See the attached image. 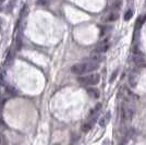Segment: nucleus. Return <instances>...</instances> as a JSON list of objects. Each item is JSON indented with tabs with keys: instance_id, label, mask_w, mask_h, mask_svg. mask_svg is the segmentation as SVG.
Wrapping results in <instances>:
<instances>
[{
	"instance_id": "obj_14",
	"label": "nucleus",
	"mask_w": 146,
	"mask_h": 145,
	"mask_svg": "<svg viewBox=\"0 0 146 145\" xmlns=\"http://www.w3.org/2000/svg\"><path fill=\"white\" fill-rule=\"evenodd\" d=\"M37 5L38 6H48V1L47 0H37Z\"/></svg>"
},
{
	"instance_id": "obj_5",
	"label": "nucleus",
	"mask_w": 146,
	"mask_h": 145,
	"mask_svg": "<svg viewBox=\"0 0 146 145\" xmlns=\"http://www.w3.org/2000/svg\"><path fill=\"white\" fill-rule=\"evenodd\" d=\"M108 48H109V44H108L107 42H102L97 45V47H96V51L103 54V53H106V51L108 50Z\"/></svg>"
},
{
	"instance_id": "obj_4",
	"label": "nucleus",
	"mask_w": 146,
	"mask_h": 145,
	"mask_svg": "<svg viewBox=\"0 0 146 145\" xmlns=\"http://www.w3.org/2000/svg\"><path fill=\"white\" fill-rule=\"evenodd\" d=\"M133 61L134 63L137 67H145L146 66V60L145 58H143L140 54H136L133 57Z\"/></svg>"
},
{
	"instance_id": "obj_17",
	"label": "nucleus",
	"mask_w": 146,
	"mask_h": 145,
	"mask_svg": "<svg viewBox=\"0 0 146 145\" xmlns=\"http://www.w3.org/2000/svg\"><path fill=\"white\" fill-rule=\"evenodd\" d=\"M3 1H5V0H0V3H1V2H3Z\"/></svg>"
},
{
	"instance_id": "obj_16",
	"label": "nucleus",
	"mask_w": 146,
	"mask_h": 145,
	"mask_svg": "<svg viewBox=\"0 0 146 145\" xmlns=\"http://www.w3.org/2000/svg\"><path fill=\"white\" fill-rule=\"evenodd\" d=\"M0 145H6V139L1 133H0Z\"/></svg>"
},
{
	"instance_id": "obj_8",
	"label": "nucleus",
	"mask_w": 146,
	"mask_h": 145,
	"mask_svg": "<svg viewBox=\"0 0 146 145\" xmlns=\"http://www.w3.org/2000/svg\"><path fill=\"white\" fill-rule=\"evenodd\" d=\"M109 119H110V112H107L104 117H102V119H100V121H99V124H100L102 127H105V126L108 123Z\"/></svg>"
},
{
	"instance_id": "obj_11",
	"label": "nucleus",
	"mask_w": 146,
	"mask_h": 145,
	"mask_svg": "<svg viewBox=\"0 0 146 145\" xmlns=\"http://www.w3.org/2000/svg\"><path fill=\"white\" fill-rule=\"evenodd\" d=\"M93 123H94V120H93V119H91V120L87 121L85 124L83 126V131H85V132L90 131V130H91V128H92V126H93Z\"/></svg>"
},
{
	"instance_id": "obj_15",
	"label": "nucleus",
	"mask_w": 146,
	"mask_h": 145,
	"mask_svg": "<svg viewBox=\"0 0 146 145\" xmlns=\"http://www.w3.org/2000/svg\"><path fill=\"white\" fill-rule=\"evenodd\" d=\"M7 92H8V94L10 93V94H13V95H14V94L17 93V92L14 91V90H13L11 86H7Z\"/></svg>"
},
{
	"instance_id": "obj_7",
	"label": "nucleus",
	"mask_w": 146,
	"mask_h": 145,
	"mask_svg": "<svg viewBox=\"0 0 146 145\" xmlns=\"http://www.w3.org/2000/svg\"><path fill=\"white\" fill-rule=\"evenodd\" d=\"M87 94L92 97V98H99L100 96V94H99V91H98L97 88H88L87 90Z\"/></svg>"
},
{
	"instance_id": "obj_2",
	"label": "nucleus",
	"mask_w": 146,
	"mask_h": 145,
	"mask_svg": "<svg viewBox=\"0 0 146 145\" xmlns=\"http://www.w3.org/2000/svg\"><path fill=\"white\" fill-rule=\"evenodd\" d=\"M100 81V75L99 74H88V75H84V76H80L79 82L83 85H95L97 84L98 82Z\"/></svg>"
},
{
	"instance_id": "obj_13",
	"label": "nucleus",
	"mask_w": 146,
	"mask_h": 145,
	"mask_svg": "<svg viewBox=\"0 0 146 145\" xmlns=\"http://www.w3.org/2000/svg\"><path fill=\"white\" fill-rule=\"evenodd\" d=\"M118 72H119V70H118V69H117V70H115V72H112V74H111V76H110V79H109L110 83H112V82L116 80L117 75H118Z\"/></svg>"
},
{
	"instance_id": "obj_1",
	"label": "nucleus",
	"mask_w": 146,
	"mask_h": 145,
	"mask_svg": "<svg viewBox=\"0 0 146 145\" xmlns=\"http://www.w3.org/2000/svg\"><path fill=\"white\" fill-rule=\"evenodd\" d=\"M98 68V63L96 62H85V63H76L71 68V71L74 74H78V75H82V74H85V73L92 72L94 70H96Z\"/></svg>"
},
{
	"instance_id": "obj_3",
	"label": "nucleus",
	"mask_w": 146,
	"mask_h": 145,
	"mask_svg": "<svg viewBox=\"0 0 146 145\" xmlns=\"http://www.w3.org/2000/svg\"><path fill=\"white\" fill-rule=\"evenodd\" d=\"M134 111L133 109L129 106H123L121 109V118L123 121H130L133 118Z\"/></svg>"
},
{
	"instance_id": "obj_6",
	"label": "nucleus",
	"mask_w": 146,
	"mask_h": 145,
	"mask_svg": "<svg viewBox=\"0 0 146 145\" xmlns=\"http://www.w3.org/2000/svg\"><path fill=\"white\" fill-rule=\"evenodd\" d=\"M104 57L102 53H98V51H95V53H93L91 55V61L93 62H96V63H99L100 61H103Z\"/></svg>"
},
{
	"instance_id": "obj_10",
	"label": "nucleus",
	"mask_w": 146,
	"mask_h": 145,
	"mask_svg": "<svg viewBox=\"0 0 146 145\" xmlns=\"http://www.w3.org/2000/svg\"><path fill=\"white\" fill-rule=\"evenodd\" d=\"M121 5H122L121 0H115V1L112 2V5H111V8L113 9V11H116V10H119V9H120Z\"/></svg>"
},
{
	"instance_id": "obj_12",
	"label": "nucleus",
	"mask_w": 146,
	"mask_h": 145,
	"mask_svg": "<svg viewBox=\"0 0 146 145\" xmlns=\"http://www.w3.org/2000/svg\"><path fill=\"white\" fill-rule=\"evenodd\" d=\"M132 17H133V11L130 9V10H128V11L125 12V14H124V20H125V21H129V20H131Z\"/></svg>"
},
{
	"instance_id": "obj_9",
	"label": "nucleus",
	"mask_w": 146,
	"mask_h": 145,
	"mask_svg": "<svg viewBox=\"0 0 146 145\" xmlns=\"http://www.w3.org/2000/svg\"><path fill=\"white\" fill-rule=\"evenodd\" d=\"M119 18V14L117 11H112L111 13L108 14V17H107V21H109V22H112V21H116L117 19Z\"/></svg>"
}]
</instances>
